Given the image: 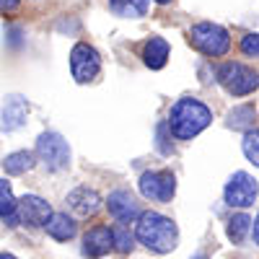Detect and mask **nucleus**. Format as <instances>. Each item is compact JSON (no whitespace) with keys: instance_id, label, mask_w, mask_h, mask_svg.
Wrapping results in <instances>:
<instances>
[{"instance_id":"nucleus-1","label":"nucleus","mask_w":259,"mask_h":259,"mask_svg":"<svg viewBox=\"0 0 259 259\" xmlns=\"http://www.w3.org/2000/svg\"><path fill=\"white\" fill-rule=\"evenodd\" d=\"M135 239L156 254H168L174 251L179 244V228L177 223L166 218V215L148 210L138 215V226H135Z\"/></svg>"},{"instance_id":"nucleus-2","label":"nucleus","mask_w":259,"mask_h":259,"mask_svg":"<svg viewBox=\"0 0 259 259\" xmlns=\"http://www.w3.org/2000/svg\"><path fill=\"white\" fill-rule=\"evenodd\" d=\"M210 122H212L210 106H205L200 99L184 96V99H179L174 106H171L166 127H168V133L174 135L177 140H192L194 135H200Z\"/></svg>"},{"instance_id":"nucleus-3","label":"nucleus","mask_w":259,"mask_h":259,"mask_svg":"<svg viewBox=\"0 0 259 259\" xmlns=\"http://www.w3.org/2000/svg\"><path fill=\"white\" fill-rule=\"evenodd\" d=\"M189 41L194 50H200L207 57H223L231 50V34L221 24L212 21H200L189 29Z\"/></svg>"},{"instance_id":"nucleus-4","label":"nucleus","mask_w":259,"mask_h":259,"mask_svg":"<svg viewBox=\"0 0 259 259\" xmlns=\"http://www.w3.org/2000/svg\"><path fill=\"white\" fill-rule=\"evenodd\" d=\"M36 156L50 171H62L70 166V145L60 133H41L36 140Z\"/></svg>"},{"instance_id":"nucleus-5","label":"nucleus","mask_w":259,"mask_h":259,"mask_svg":"<svg viewBox=\"0 0 259 259\" xmlns=\"http://www.w3.org/2000/svg\"><path fill=\"white\" fill-rule=\"evenodd\" d=\"M218 83L233 96H249L256 91V73L244 62H223L218 68Z\"/></svg>"},{"instance_id":"nucleus-6","label":"nucleus","mask_w":259,"mask_h":259,"mask_svg":"<svg viewBox=\"0 0 259 259\" xmlns=\"http://www.w3.org/2000/svg\"><path fill=\"white\" fill-rule=\"evenodd\" d=\"M140 194L153 202H171L177 192V177L171 171H145L138 182Z\"/></svg>"},{"instance_id":"nucleus-7","label":"nucleus","mask_w":259,"mask_h":259,"mask_svg":"<svg viewBox=\"0 0 259 259\" xmlns=\"http://www.w3.org/2000/svg\"><path fill=\"white\" fill-rule=\"evenodd\" d=\"M101 70V57L99 52L85 45V41H78V45L73 47L70 52V73L78 83H91Z\"/></svg>"},{"instance_id":"nucleus-8","label":"nucleus","mask_w":259,"mask_h":259,"mask_svg":"<svg viewBox=\"0 0 259 259\" xmlns=\"http://www.w3.org/2000/svg\"><path fill=\"white\" fill-rule=\"evenodd\" d=\"M223 197L231 207H251L256 202V179L246 171H236L226 182Z\"/></svg>"},{"instance_id":"nucleus-9","label":"nucleus","mask_w":259,"mask_h":259,"mask_svg":"<svg viewBox=\"0 0 259 259\" xmlns=\"http://www.w3.org/2000/svg\"><path fill=\"white\" fill-rule=\"evenodd\" d=\"M50 215H52L50 202L36 197V194H26V197L16 200V218H18V223H24V226L39 228V226H45L50 221Z\"/></svg>"},{"instance_id":"nucleus-10","label":"nucleus","mask_w":259,"mask_h":259,"mask_svg":"<svg viewBox=\"0 0 259 259\" xmlns=\"http://www.w3.org/2000/svg\"><path fill=\"white\" fill-rule=\"evenodd\" d=\"M106 207H109V215L119 223H130V221H138V215L143 212L138 200L130 194L127 189H117L106 197Z\"/></svg>"},{"instance_id":"nucleus-11","label":"nucleus","mask_w":259,"mask_h":259,"mask_svg":"<svg viewBox=\"0 0 259 259\" xmlns=\"http://www.w3.org/2000/svg\"><path fill=\"white\" fill-rule=\"evenodd\" d=\"M68 207L78 215V218H91V215L99 212L101 207V197H99V192L96 189H89V187H78L68 194Z\"/></svg>"},{"instance_id":"nucleus-12","label":"nucleus","mask_w":259,"mask_h":259,"mask_svg":"<svg viewBox=\"0 0 259 259\" xmlns=\"http://www.w3.org/2000/svg\"><path fill=\"white\" fill-rule=\"evenodd\" d=\"M114 249V236L109 226H94L89 233L83 236V251L91 259H99Z\"/></svg>"},{"instance_id":"nucleus-13","label":"nucleus","mask_w":259,"mask_h":259,"mask_svg":"<svg viewBox=\"0 0 259 259\" xmlns=\"http://www.w3.org/2000/svg\"><path fill=\"white\" fill-rule=\"evenodd\" d=\"M26 114H29V101L16 94L8 96L3 104V114H0V130L3 133H13V130H18L26 122Z\"/></svg>"},{"instance_id":"nucleus-14","label":"nucleus","mask_w":259,"mask_h":259,"mask_svg":"<svg viewBox=\"0 0 259 259\" xmlns=\"http://www.w3.org/2000/svg\"><path fill=\"white\" fill-rule=\"evenodd\" d=\"M143 62L148 65L150 70H161L163 65L168 62V45L166 39L161 36H150L143 47Z\"/></svg>"},{"instance_id":"nucleus-15","label":"nucleus","mask_w":259,"mask_h":259,"mask_svg":"<svg viewBox=\"0 0 259 259\" xmlns=\"http://www.w3.org/2000/svg\"><path fill=\"white\" fill-rule=\"evenodd\" d=\"M45 231L52 236L55 241H68V239H73L75 236V223H73V218H68L65 212H52L50 215V221L45 223Z\"/></svg>"},{"instance_id":"nucleus-16","label":"nucleus","mask_w":259,"mask_h":259,"mask_svg":"<svg viewBox=\"0 0 259 259\" xmlns=\"http://www.w3.org/2000/svg\"><path fill=\"white\" fill-rule=\"evenodd\" d=\"M31 168H34V153H29V150H16V153L3 158V171L11 177H21Z\"/></svg>"},{"instance_id":"nucleus-17","label":"nucleus","mask_w":259,"mask_h":259,"mask_svg":"<svg viewBox=\"0 0 259 259\" xmlns=\"http://www.w3.org/2000/svg\"><path fill=\"white\" fill-rule=\"evenodd\" d=\"M226 124H228L231 130H246V133H249V130H254V127H256V112H254V106L244 104V106H236V109H231Z\"/></svg>"},{"instance_id":"nucleus-18","label":"nucleus","mask_w":259,"mask_h":259,"mask_svg":"<svg viewBox=\"0 0 259 259\" xmlns=\"http://www.w3.org/2000/svg\"><path fill=\"white\" fill-rule=\"evenodd\" d=\"M109 6L122 18H140L148 13L150 0H109Z\"/></svg>"},{"instance_id":"nucleus-19","label":"nucleus","mask_w":259,"mask_h":259,"mask_svg":"<svg viewBox=\"0 0 259 259\" xmlns=\"http://www.w3.org/2000/svg\"><path fill=\"white\" fill-rule=\"evenodd\" d=\"M249 231H251V218L246 212H239V215H233V218L228 221V239L233 244H244Z\"/></svg>"},{"instance_id":"nucleus-20","label":"nucleus","mask_w":259,"mask_h":259,"mask_svg":"<svg viewBox=\"0 0 259 259\" xmlns=\"http://www.w3.org/2000/svg\"><path fill=\"white\" fill-rule=\"evenodd\" d=\"M13 210H16V197H13L11 182L0 179V218H8Z\"/></svg>"},{"instance_id":"nucleus-21","label":"nucleus","mask_w":259,"mask_h":259,"mask_svg":"<svg viewBox=\"0 0 259 259\" xmlns=\"http://www.w3.org/2000/svg\"><path fill=\"white\" fill-rule=\"evenodd\" d=\"M244 153H246V158L254 166L259 163V133H256V127L249 130V133L244 135Z\"/></svg>"},{"instance_id":"nucleus-22","label":"nucleus","mask_w":259,"mask_h":259,"mask_svg":"<svg viewBox=\"0 0 259 259\" xmlns=\"http://www.w3.org/2000/svg\"><path fill=\"white\" fill-rule=\"evenodd\" d=\"M112 236H114V249H119L122 254L133 251V246H135V236L130 233L124 226H122V228H117V231H112Z\"/></svg>"},{"instance_id":"nucleus-23","label":"nucleus","mask_w":259,"mask_h":259,"mask_svg":"<svg viewBox=\"0 0 259 259\" xmlns=\"http://www.w3.org/2000/svg\"><path fill=\"white\" fill-rule=\"evenodd\" d=\"M241 52L246 57H256L259 55V34H246L241 39Z\"/></svg>"},{"instance_id":"nucleus-24","label":"nucleus","mask_w":259,"mask_h":259,"mask_svg":"<svg viewBox=\"0 0 259 259\" xmlns=\"http://www.w3.org/2000/svg\"><path fill=\"white\" fill-rule=\"evenodd\" d=\"M163 127H166V122L158 124V148H161V153H163V156H168V153H171V145H168L166 138H163Z\"/></svg>"},{"instance_id":"nucleus-25","label":"nucleus","mask_w":259,"mask_h":259,"mask_svg":"<svg viewBox=\"0 0 259 259\" xmlns=\"http://www.w3.org/2000/svg\"><path fill=\"white\" fill-rule=\"evenodd\" d=\"M21 6V0H0V13H11Z\"/></svg>"},{"instance_id":"nucleus-26","label":"nucleus","mask_w":259,"mask_h":259,"mask_svg":"<svg viewBox=\"0 0 259 259\" xmlns=\"http://www.w3.org/2000/svg\"><path fill=\"white\" fill-rule=\"evenodd\" d=\"M0 259H18V256H13V254H8V251H3V254H0Z\"/></svg>"},{"instance_id":"nucleus-27","label":"nucleus","mask_w":259,"mask_h":259,"mask_svg":"<svg viewBox=\"0 0 259 259\" xmlns=\"http://www.w3.org/2000/svg\"><path fill=\"white\" fill-rule=\"evenodd\" d=\"M156 3H158V6H168V3H171V0H156Z\"/></svg>"},{"instance_id":"nucleus-28","label":"nucleus","mask_w":259,"mask_h":259,"mask_svg":"<svg viewBox=\"0 0 259 259\" xmlns=\"http://www.w3.org/2000/svg\"><path fill=\"white\" fill-rule=\"evenodd\" d=\"M194 259H207V256H205V254H197V256H194Z\"/></svg>"}]
</instances>
